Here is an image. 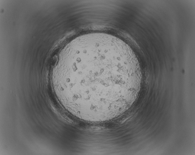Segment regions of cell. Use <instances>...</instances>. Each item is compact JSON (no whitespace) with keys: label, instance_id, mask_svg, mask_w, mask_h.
I'll use <instances>...</instances> for the list:
<instances>
[{"label":"cell","instance_id":"cell-1","mask_svg":"<svg viewBox=\"0 0 195 155\" xmlns=\"http://www.w3.org/2000/svg\"><path fill=\"white\" fill-rule=\"evenodd\" d=\"M63 66L53 72V88L71 114L100 122L123 114L135 100L142 80L138 59L120 38L94 33L76 38L66 50Z\"/></svg>","mask_w":195,"mask_h":155}]
</instances>
